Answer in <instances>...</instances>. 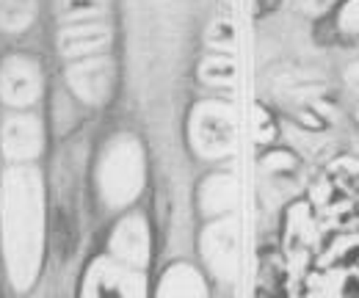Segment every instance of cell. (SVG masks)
<instances>
[{"label":"cell","mask_w":359,"mask_h":298,"mask_svg":"<svg viewBox=\"0 0 359 298\" xmlns=\"http://www.w3.org/2000/svg\"><path fill=\"white\" fill-rule=\"evenodd\" d=\"M34 91H36V81H34V75H31V69H28V67L14 64V67H8V69H6V78H3V94H6V100H8V102L22 105V102H28V100L34 97Z\"/></svg>","instance_id":"cell-1"},{"label":"cell","mask_w":359,"mask_h":298,"mask_svg":"<svg viewBox=\"0 0 359 298\" xmlns=\"http://www.w3.org/2000/svg\"><path fill=\"white\" fill-rule=\"evenodd\" d=\"M6 144H8V152H31L34 147V125L31 122H22V119H14L8 122L6 130Z\"/></svg>","instance_id":"cell-2"},{"label":"cell","mask_w":359,"mask_h":298,"mask_svg":"<svg viewBox=\"0 0 359 298\" xmlns=\"http://www.w3.org/2000/svg\"><path fill=\"white\" fill-rule=\"evenodd\" d=\"M31 8H34V0H0V20L8 28H17L31 17Z\"/></svg>","instance_id":"cell-3"},{"label":"cell","mask_w":359,"mask_h":298,"mask_svg":"<svg viewBox=\"0 0 359 298\" xmlns=\"http://www.w3.org/2000/svg\"><path fill=\"white\" fill-rule=\"evenodd\" d=\"M100 8H102L100 0H64V11H67V17L94 14V11H100Z\"/></svg>","instance_id":"cell-4"},{"label":"cell","mask_w":359,"mask_h":298,"mask_svg":"<svg viewBox=\"0 0 359 298\" xmlns=\"http://www.w3.org/2000/svg\"><path fill=\"white\" fill-rule=\"evenodd\" d=\"M340 22H343V28H348V31H359V0H348V3L343 6Z\"/></svg>","instance_id":"cell-5"},{"label":"cell","mask_w":359,"mask_h":298,"mask_svg":"<svg viewBox=\"0 0 359 298\" xmlns=\"http://www.w3.org/2000/svg\"><path fill=\"white\" fill-rule=\"evenodd\" d=\"M351 78H354V81H357V83H359V64H357V67H354V69H351Z\"/></svg>","instance_id":"cell-6"}]
</instances>
